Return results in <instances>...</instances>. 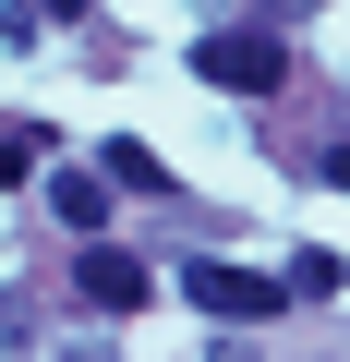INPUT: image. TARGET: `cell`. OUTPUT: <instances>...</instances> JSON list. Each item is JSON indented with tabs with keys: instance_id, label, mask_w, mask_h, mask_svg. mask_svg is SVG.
Returning a JSON list of instances; mask_svg holds the SVG:
<instances>
[{
	"instance_id": "cell-4",
	"label": "cell",
	"mask_w": 350,
	"mask_h": 362,
	"mask_svg": "<svg viewBox=\"0 0 350 362\" xmlns=\"http://www.w3.org/2000/svg\"><path fill=\"white\" fill-rule=\"evenodd\" d=\"M49 206H61V230H97V218H109V181H97V169H61Z\"/></svg>"
},
{
	"instance_id": "cell-3",
	"label": "cell",
	"mask_w": 350,
	"mask_h": 362,
	"mask_svg": "<svg viewBox=\"0 0 350 362\" xmlns=\"http://www.w3.org/2000/svg\"><path fill=\"white\" fill-rule=\"evenodd\" d=\"M73 290H85L97 314H133V302H145V266H133V254H85V266H73Z\"/></svg>"
},
{
	"instance_id": "cell-1",
	"label": "cell",
	"mask_w": 350,
	"mask_h": 362,
	"mask_svg": "<svg viewBox=\"0 0 350 362\" xmlns=\"http://www.w3.org/2000/svg\"><path fill=\"white\" fill-rule=\"evenodd\" d=\"M182 302H194V314H218V326H266V314L290 302V278H254V266L194 254V266H182Z\"/></svg>"
},
{
	"instance_id": "cell-8",
	"label": "cell",
	"mask_w": 350,
	"mask_h": 362,
	"mask_svg": "<svg viewBox=\"0 0 350 362\" xmlns=\"http://www.w3.org/2000/svg\"><path fill=\"white\" fill-rule=\"evenodd\" d=\"M49 13H97V0H49Z\"/></svg>"
},
{
	"instance_id": "cell-2",
	"label": "cell",
	"mask_w": 350,
	"mask_h": 362,
	"mask_svg": "<svg viewBox=\"0 0 350 362\" xmlns=\"http://www.w3.org/2000/svg\"><path fill=\"white\" fill-rule=\"evenodd\" d=\"M194 73H206V85H230V97H266V85L290 73V49H278L266 25H218V37L194 49Z\"/></svg>"
},
{
	"instance_id": "cell-6",
	"label": "cell",
	"mask_w": 350,
	"mask_h": 362,
	"mask_svg": "<svg viewBox=\"0 0 350 362\" xmlns=\"http://www.w3.org/2000/svg\"><path fill=\"white\" fill-rule=\"evenodd\" d=\"M49 157V121H13V133H0V181H13V169H37Z\"/></svg>"
},
{
	"instance_id": "cell-5",
	"label": "cell",
	"mask_w": 350,
	"mask_h": 362,
	"mask_svg": "<svg viewBox=\"0 0 350 362\" xmlns=\"http://www.w3.org/2000/svg\"><path fill=\"white\" fill-rule=\"evenodd\" d=\"M109 181H133V194H169V169H157V145H109Z\"/></svg>"
},
{
	"instance_id": "cell-7",
	"label": "cell",
	"mask_w": 350,
	"mask_h": 362,
	"mask_svg": "<svg viewBox=\"0 0 350 362\" xmlns=\"http://www.w3.org/2000/svg\"><path fill=\"white\" fill-rule=\"evenodd\" d=\"M326 181H338V194H350V145H338V157H326Z\"/></svg>"
}]
</instances>
